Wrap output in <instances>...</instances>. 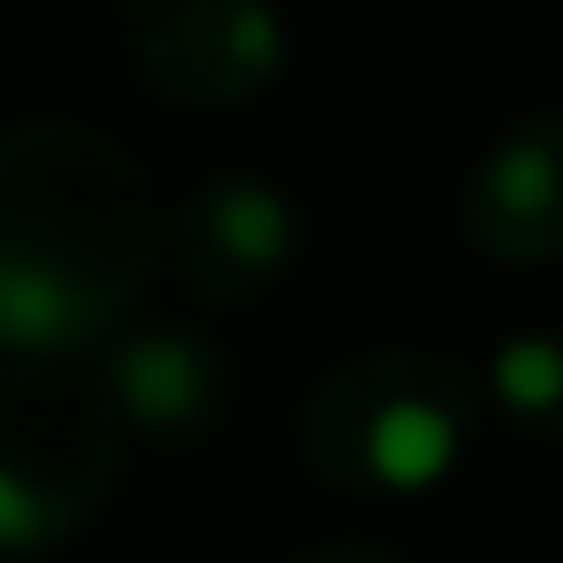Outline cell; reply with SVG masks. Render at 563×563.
Returning a JSON list of instances; mask_svg holds the SVG:
<instances>
[{"label":"cell","instance_id":"1","mask_svg":"<svg viewBox=\"0 0 563 563\" xmlns=\"http://www.w3.org/2000/svg\"><path fill=\"white\" fill-rule=\"evenodd\" d=\"M78 332V286H63L40 263L0 255V340L9 347H55Z\"/></svg>","mask_w":563,"mask_h":563},{"label":"cell","instance_id":"2","mask_svg":"<svg viewBox=\"0 0 563 563\" xmlns=\"http://www.w3.org/2000/svg\"><path fill=\"white\" fill-rule=\"evenodd\" d=\"M455 455V424L432 409V401H386L378 424H371V463L394 478V486H424L440 478Z\"/></svg>","mask_w":563,"mask_h":563},{"label":"cell","instance_id":"3","mask_svg":"<svg viewBox=\"0 0 563 563\" xmlns=\"http://www.w3.org/2000/svg\"><path fill=\"white\" fill-rule=\"evenodd\" d=\"M201 355L194 347H178V340H140L124 363H117V394L140 409V417H194L201 409Z\"/></svg>","mask_w":563,"mask_h":563},{"label":"cell","instance_id":"4","mask_svg":"<svg viewBox=\"0 0 563 563\" xmlns=\"http://www.w3.org/2000/svg\"><path fill=\"white\" fill-rule=\"evenodd\" d=\"M217 240H224L240 263H278V255H286V209H278V194H263V186H224V194H217Z\"/></svg>","mask_w":563,"mask_h":563},{"label":"cell","instance_id":"5","mask_svg":"<svg viewBox=\"0 0 563 563\" xmlns=\"http://www.w3.org/2000/svg\"><path fill=\"white\" fill-rule=\"evenodd\" d=\"M494 378H501V394H509V401L548 409V401H555V386H563V355H555L548 340H517V347H501Z\"/></svg>","mask_w":563,"mask_h":563},{"label":"cell","instance_id":"6","mask_svg":"<svg viewBox=\"0 0 563 563\" xmlns=\"http://www.w3.org/2000/svg\"><path fill=\"white\" fill-rule=\"evenodd\" d=\"M494 194H501L509 209H548V155H540V147L509 155V163L494 170Z\"/></svg>","mask_w":563,"mask_h":563},{"label":"cell","instance_id":"7","mask_svg":"<svg viewBox=\"0 0 563 563\" xmlns=\"http://www.w3.org/2000/svg\"><path fill=\"white\" fill-rule=\"evenodd\" d=\"M40 494L16 478V471H0V548H24V540H40Z\"/></svg>","mask_w":563,"mask_h":563},{"label":"cell","instance_id":"8","mask_svg":"<svg viewBox=\"0 0 563 563\" xmlns=\"http://www.w3.org/2000/svg\"><path fill=\"white\" fill-rule=\"evenodd\" d=\"M271 40H278V32H271V16H263V9H240V16H232V47H240V55H255V63H263V55H271Z\"/></svg>","mask_w":563,"mask_h":563}]
</instances>
